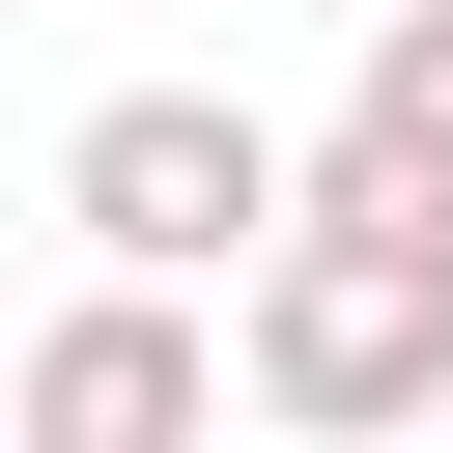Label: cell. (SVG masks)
<instances>
[{
  "label": "cell",
  "instance_id": "6da1fadb",
  "mask_svg": "<svg viewBox=\"0 0 453 453\" xmlns=\"http://www.w3.org/2000/svg\"><path fill=\"white\" fill-rule=\"evenodd\" d=\"M226 368H255V425H311V453L453 425V226H425V198H283V255L226 283Z\"/></svg>",
  "mask_w": 453,
  "mask_h": 453
},
{
  "label": "cell",
  "instance_id": "7a4b0ae2",
  "mask_svg": "<svg viewBox=\"0 0 453 453\" xmlns=\"http://www.w3.org/2000/svg\"><path fill=\"white\" fill-rule=\"evenodd\" d=\"M283 198H311V142H283L255 85H113V113L57 142V226H85V255H142V283H255V255H283Z\"/></svg>",
  "mask_w": 453,
  "mask_h": 453
},
{
  "label": "cell",
  "instance_id": "3957f363",
  "mask_svg": "<svg viewBox=\"0 0 453 453\" xmlns=\"http://www.w3.org/2000/svg\"><path fill=\"white\" fill-rule=\"evenodd\" d=\"M255 368H226V283H142V255H85V311L0 368V425H57V453H170V425H226Z\"/></svg>",
  "mask_w": 453,
  "mask_h": 453
},
{
  "label": "cell",
  "instance_id": "277c9868",
  "mask_svg": "<svg viewBox=\"0 0 453 453\" xmlns=\"http://www.w3.org/2000/svg\"><path fill=\"white\" fill-rule=\"evenodd\" d=\"M311 198H425V226H453V0H368V28H340Z\"/></svg>",
  "mask_w": 453,
  "mask_h": 453
},
{
  "label": "cell",
  "instance_id": "5b68a950",
  "mask_svg": "<svg viewBox=\"0 0 453 453\" xmlns=\"http://www.w3.org/2000/svg\"><path fill=\"white\" fill-rule=\"evenodd\" d=\"M340 28H368V0H340Z\"/></svg>",
  "mask_w": 453,
  "mask_h": 453
}]
</instances>
